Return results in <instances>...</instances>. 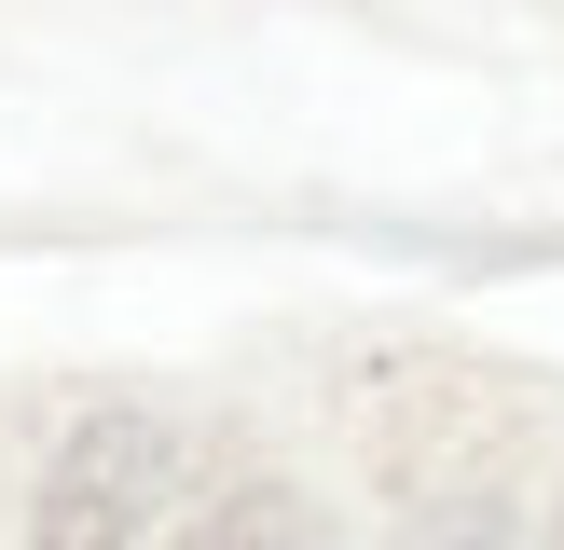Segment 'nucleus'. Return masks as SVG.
<instances>
[{
	"label": "nucleus",
	"instance_id": "obj_1",
	"mask_svg": "<svg viewBox=\"0 0 564 550\" xmlns=\"http://www.w3.org/2000/svg\"><path fill=\"white\" fill-rule=\"evenodd\" d=\"M180 482V427L152 413H83L42 468V509H28V550H138Z\"/></svg>",
	"mask_w": 564,
	"mask_h": 550
},
{
	"label": "nucleus",
	"instance_id": "obj_2",
	"mask_svg": "<svg viewBox=\"0 0 564 550\" xmlns=\"http://www.w3.org/2000/svg\"><path fill=\"white\" fill-rule=\"evenodd\" d=\"M180 550H330V522H317V495L248 482V495H220L207 522H180Z\"/></svg>",
	"mask_w": 564,
	"mask_h": 550
},
{
	"label": "nucleus",
	"instance_id": "obj_3",
	"mask_svg": "<svg viewBox=\"0 0 564 550\" xmlns=\"http://www.w3.org/2000/svg\"><path fill=\"white\" fill-rule=\"evenodd\" d=\"M400 550H510V509H496V495H455V509H427Z\"/></svg>",
	"mask_w": 564,
	"mask_h": 550
},
{
	"label": "nucleus",
	"instance_id": "obj_4",
	"mask_svg": "<svg viewBox=\"0 0 564 550\" xmlns=\"http://www.w3.org/2000/svg\"><path fill=\"white\" fill-rule=\"evenodd\" d=\"M551 550H564V522H551Z\"/></svg>",
	"mask_w": 564,
	"mask_h": 550
}]
</instances>
